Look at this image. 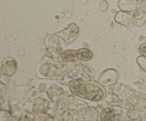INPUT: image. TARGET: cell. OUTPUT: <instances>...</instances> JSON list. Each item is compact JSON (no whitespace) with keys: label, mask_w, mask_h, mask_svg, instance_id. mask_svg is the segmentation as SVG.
<instances>
[{"label":"cell","mask_w":146,"mask_h":121,"mask_svg":"<svg viewBox=\"0 0 146 121\" xmlns=\"http://www.w3.org/2000/svg\"><path fill=\"white\" fill-rule=\"evenodd\" d=\"M101 121H115V114L111 109H105L101 113Z\"/></svg>","instance_id":"3"},{"label":"cell","mask_w":146,"mask_h":121,"mask_svg":"<svg viewBox=\"0 0 146 121\" xmlns=\"http://www.w3.org/2000/svg\"><path fill=\"white\" fill-rule=\"evenodd\" d=\"M139 51L141 52V54L143 56H145L146 58V43L143 44L139 48Z\"/></svg>","instance_id":"4"},{"label":"cell","mask_w":146,"mask_h":121,"mask_svg":"<svg viewBox=\"0 0 146 121\" xmlns=\"http://www.w3.org/2000/svg\"><path fill=\"white\" fill-rule=\"evenodd\" d=\"M61 58L65 61H74L77 60L88 61L93 58V54L89 50L83 48L78 50L66 51L61 54Z\"/></svg>","instance_id":"2"},{"label":"cell","mask_w":146,"mask_h":121,"mask_svg":"<svg viewBox=\"0 0 146 121\" xmlns=\"http://www.w3.org/2000/svg\"><path fill=\"white\" fill-rule=\"evenodd\" d=\"M70 89L75 95L91 101L101 100L104 96V91L101 87L81 79L73 81L70 84Z\"/></svg>","instance_id":"1"}]
</instances>
